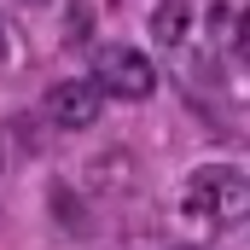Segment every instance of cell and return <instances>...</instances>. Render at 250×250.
<instances>
[{"label":"cell","mask_w":250,"mask_h":250,"mask_svg":"<svg viewBox=\"0 0 250 250\" xmlns=\"http://www.w3.org/2000/svg\"><path fill=\"white\" fill-rule=\"evenodd\" d=\"M181 209L204 227H239V221H250V175L233 163H204L187 175Z\"/></svg>","instance_id":"cell-1"},{"label":"cell","mask_w":250,"mask_h":250,"mask_svg":"<svg viewBox=\"0 0 250 250\" xmlns=\"http://www.w3.org/2000/svg\"><path fill=\"white\" fill-rule=\"evenodd\" d=\"M93 87L105 99H151L157 87V64L140 47H99L93 53Z\"/></svg>","instance_id":"cell-2"},{"label":"cell","mask_w":250,"mask_h":250,"mask_svg":"<svg viewBox=\"0 0 250 250\" xmlns=\"http://www.w3.org/2000/svg\"><path fill=\"white\" fill-rule=\"evenodd\" d=\"M41 111H47V123H53V128L82 134V128H93V123H99V111H105V93H99L93 82H53V87H47V99H41Z\"/></svg>","instance_id":"cell-3"},{"label":"cell","mask_w":250,"mask_h":250,"mask_svg":"<svg viewBox=\"0 0 250 250\" xmlns=\"http://www.w3.org/2000/svg\"><path fill=\"white\" fill-rule=\"evenodd\" d=\"M87 192L93 198H128L134 181H140V163H134V151L128 146H105L99 157H87Z\"/></svg>","instance_id":"cell-4"},{"label":"cell","mask_w":250,"mask_h":250,"mask_svg":"<svg viewBox=\"0 0 250 250\" xmlns=\"http://www.w3.org/2000/svg\"><path fill=\"white\" fill-rule=\"evenodd\" d=\"M192 35V6L187 0H163L157 12H151V41L157 47H181Z\"/></svg>","instance_id":"cell-5"},{"label":"cell","mask_w":250,"mask_h":250,"mask_svg":"<svg viewBox=\"0 0 250 250\" xmlns=\"http://www.w3.org/2000/svg\"><path fill=\"white\" fill-rule=\"evenodd\" d=\"M221 59H245L250 64V6L233 12V35H227V53H221Z\"/></svg>","instance_id":"cell-6"},{"label":"cell","mask_w":250,"mask_h":250,"mask_svg":"<svg viewBox=\"0 0 250 250\" xmlns=\"http://www.w3.org/2000/svg\"><path fill=\"white\" fill-rule=\"evenodd\" d=\"M47 204L59 209V215L70 221V227H87V209L76 204V192H70V187H59V181H53V192H47Z\"/></svg>","instance_id":"cell-7"},{"label":"cell","mask_w":250,"mask_h":250,"mask_svg":"<svg viewBox=\"0 0 250 250\" xmlns=\"http://www.w3.org/2000/svg\"><path fill=\"white\" fill-rule=\"evenodd\" d=\"M233 12H239V6H209V35H215V53H227V35H233Z\"/></svg>","instance_id":"cell-8"},{"label":"cell","mask_w":250,"mask_h":250,"mask_svg":"<svg viewBox=\"0 0 250 250\" xmlns=\"http://www.w3.org/2000/svg\"><path fill=\"white\" fill-rule=\"evenodd\" d=\"M0 64H18V35H12L6 12H0Z\"/></svg>","instance_id":"cell-9"},{"label":"cell","mask_w":250,"mask_h":250,"mask_svg":"<svg viewBox=\"0 0 250 250\" xmlns=\"http://www.w3.org/2000/svg\"><path fill=\"white\" fill-rule=\"evenodd\" d=\"M0 151H6V134H0ZM0 169H6V157H0Z\"/></svg>","instance_id":"cell-10"},{"label":"cell","mask_w":250,"mask_h":250,"mask_svg":"<svg viewBox=\"0 0 250 250\" xmlns=\"http://www.w3.org/2000/svg\"><path fill=\"white\" fill-rule=\"evenodd\" d=\"M169 250H198V245H169Z\"/></svg>","instance_id":"cell-11"},{"label":"cell","mask_w":250,"mask_h":250,"mask_svg":"<svg viewBox=\"0 0 250 250\" xmlns=\"http://www.w3.org/2000/svg\"><path fill=\"white\" fill-rule=\"evenodd\" d=\"M29 6H47V0H29Z\"/></svg>","instance_id":"cell-12"}]
</instances>
